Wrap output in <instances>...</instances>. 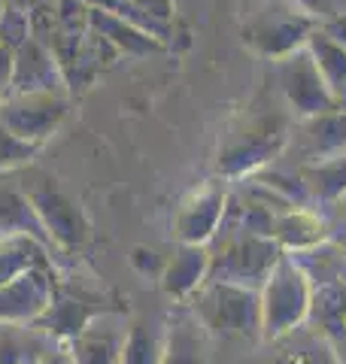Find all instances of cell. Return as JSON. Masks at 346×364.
I'll return each instance as SVG.
<instances>
[{"label":"cell","mask_w":346,"mask_h":364,"mask_svg":"<svg viewBox=\"0 0 346 364\" xmlns=\"http://www.w3.org/2000/svg\"><path fill=\"white\" fill-rule=\"evenodd\" d=\"M228 195L231 191L222 182H206L182 200V207L173 215V234L179 237L182 246H206L213 240L222 225Z\"/></svg>","instance_id":"obj_12"},{"label":"cell","mask_w":346,"mask_h":364,"mask_svg":"<svg viewBox=\"0 0 346 364\" xmlns=\"http://www.w3.org/2000/svg\"><path fill=\"white\" fill-rule=\"evenodd\" d=\"M58 289V267H33L0 289V322L33 325L49 310Z\"/></svg>","instance_id":"obj_11"},{"label":"cell","mask_w":346,"mask_h":364,"mask_svg":"<svg viewBox=\"0 0 346 364\" xmlns=\"http://www.w3.org/2000/svg\"><path fill=\"white\" fill-rule=\"evenodd\" d=\"M40 364H76V361H73V352L67 349V343H61V346H55Z\"/></svg>","instance_id":"obj_32"},{"label":"cell","mask_w":346,"mask_h":364,"mask_svg":"<svg viewBox=\"0 0 346 364\" xmlns=\"http://www.w3.org/2000/svg\"><path fill=\"white\" fill-rule=\"evenodd\" d=\"M55 346L61 343L37 325L0 322V364H40Z\"/></svg>","instance_id":"obj_18"},{"label":"cell","mask_w":346,"mask_h":364,"mask_svg":"<svg viewBox=\"0 0 346 364\" xmlns=\"http://www.w3.org/2000/svg\"><path fill=\"white\" fill-rule=\"evenodd\" d=\"M0 13H4V0H0Z\"/></svg>","instance_id":"obj_35"},{"label":"cell","mask_w":346,"mask_h":364,"mask_svg":"<svg viewBox=\"0 0 346 364\" xmlns=\"http://www.w3.org/2000/svg\"><path fill=\"white\" fill-rule=\"evenodd\" d=\"M137 6L143 9V13H149L152 18L158 21H167V25H173V0H134Z\"/></svg>","instance_id":"obj_30"},{"label":"cell","mask_w":346,"mask_h":364,"mask_svg":"<svg viewBox=\"0 0 346 364\" xmlns=\"http://www.w3.org/2000/svg\"><path fill=\"white\" fill-rule=\"evenodd\" d=\"M310 200L319 203H337L346 195V152L337 158H328L322 164H307L295 170Z\"/></svg>","instance_id":"obj_22"},{"label":"cell","mask_w":346,"mask_h":364,"mask_svg":"<svg viewBox=\"0 0 346 364\" xmlns=\"http://www.w3.org/2000/svg\"><path fill=\"white\" fill-rule=\"evenodd\" d=\"M49 264L58 267V258L43 243L31 240V237H6V240H0V289L6 282H13L16 277H21V273Z\"/></svg>","instance_id":"obj_21"},{"label":"cell","mask_w":346,"mask_h":364,"mask_svg":"<svg viewBox=\"0 0 346 364\" xmlns=\"http://www.w3.org/2000/svg\"><path fill=\"white\" fill-rule=\"evenodd\" d=\"M13 95H70L67 79L52 49L43 40L31 37L13 52ZM9 95V97H13Z\"/></svg>","instance_id":"obj_13"},{"label":"cell","mask_w":346,"mask_h":364,"mask_svg":"<svg viewBox=\"0 0 346 364\" xmlns=\"http://www.w3.org/2000/svg\"><path fill=\"white\" fill-rule=\"evenodd\" d=\"M322 31L328 33V37H334L337 40L343 49H346V13L340 16V18H334V21H328V25H322Z\"/></svg>","instance_id":"obj_31"},{"label":"cell","mask_w":346,"mask_h":364,"mask_svg":"<svg viewBox=\"0 0 346 364\" xmlns=\"http://www.w3.org/2000/svg\"><path fill=\"white\" fill-rule=\"evenodd\" d=\"M295 116L285 100L268 85L231 124L216 158V173L222 179H246L258 170H268L276 158H283L288 136L295 128Z\"/></svg>","instance_id":"obj_1"},{"label":"cell","mask_w":346,"mask_h":364,"mask_svg":"<svg viewBox=\"0 0 346 364\" xmlns=\"http://www.w3.org/2000/svg\"><path fill=\"white\" fill-rule=\"evenodd\" d=\"M161 364H204V325L192 310H179L170 316L164 328Z\"/></svg>","instance_id":"obj_19"},{"label":"cell","mask_w":346,"mask_h":364,"mask_svg":"<svg viewBox=\"0 0 346 364\" xmlns=\"http://www.w3.org/2000/svg\"><path fill=\"white\" fill-rule=\"evenodd\" d=\"M343 152H346V109H334L325 112V116L298 119L283 158L295 155V170H298L307 164H322Z\"/></svg>","instance_id":"obj_10"},{"label":"cell","mask_w":346,"mask_h":364,"mask_svg":"<svg viewBox=\"0 0 346 364\" xmlns=\"http://www.w3.org/2000/svg\"><path fill=\"white\" fill-rule=\"evenodd\" d=\"M6 237H31V240L43 243L49 252L61 261L64 255L55 249V243L49 240L43 222L33 213V203L28 198L25 186H21V176H0V240Z\"/></svg>","instance_id":"obj_14"},{"label":"cell","mask_w":346,"mask_h":364,"mask_svg":"<svg viewBox=\"0 0 346 364\" xmlns=\"http://www.w3.org/2000/svg\"><path fill=\"white\" fill-rule=\"evenodd\" d=\"M131 267L140 273V277H161L164 273V267H161V261H158V255L152 252V249H146V246H137L134 252H131Z\"/></svg>","instance_id":"obj_28"},{"label":"cell","mask_w":346,"mask_h":364,"mask_svg":"<svg viewBox=\"0 0 346 364\" xmlns=\"http://www.w3.org/2000/svg\"><path fill=\"white\" fill-rule=\"evenodd\" d=\"M13 95V49L0 46V104Z\"/></svg>","instance_id":"obj_29"},{"label":"cell","mask_w":346,"mask_h":364,"mask_svg":"<svg viewBox=\"0 0 346 364\" xmlns=\"http://www.w3.org/2000/svg\"><path fill=\"white\" fill-rule=\"evenodd\" d=\"M31 37H33L31 16L16 6H4V13H0V46L16 52L19 46H25Z\"/></svg>","instance_id":"obj_26"},{"label":"cell","mask_w":346,"mask_h":364,"mask_svg":"<svg viewBox=\"0 0 346 364\" xmlns=\"http://www.w3.org/2000/svg\"><path fill=\"white\" fill-rule=\"evenodd\" d=\"M307 49L313 55L319 76H322V82H325V88L331 91V97L337 100L340 109H346V49L334 37H328L322 28L310 33Z\"/></svg>","instance_id":"obj_20"},{"label":"cell","mask_w":346,"mask_h":364,"mask_svg":"<svg viewBox=\"0 0 346 364\" xmlns=\"http://www.w3.org/2000/svg\"><path fill=\"white\" fill-rule=\"evenodd\" d=\"M70 107L67 95H13L0 104V124L43 149L70 119Z\"/></svg>","instance_id":"obj_7"},{"label":"cell","mask_w":346,"mask_h":364,"mask_svg":"<svg viewBox=\"0 0 346 364\" xmlns=\"http://www.w3.org/2000/svg\"><path fill=\"white\" fill-rule=\"evenodd\" d=\"M88 28L95 33H100L115 52L128 55V58H146V55H155V52L164 49V46H161L155 37H149L146 31L134 28L128 21L115 18V16L103 13V9H95V6H88Z\"/></svg>","instance_id":"obj_17"},{"label":"cell","mask_w":346,"mask_h":364,"mask_svg":"<svg viewBox=\"0 0 346 364\" xmlns=\"http://www.w3.org/2000/svg\"><path fill=\"white\" fill-rule=\"evenodd\" d=\"M161 355H164V334L149 322H131L122 349V364H161Z\"/></svg>","instance_id":"obj_24"},{"label":"cell","mask_w":346,"mask_h":364,"mask_svg":"<svg viewBox=\"0 0 346 364\" xmlns=\"http://www.w3.org/2000/svg\"><path fill=\"white\" fill-rule=\"evenodd\" d=\"M210 273L206 282H228V286L252 289L271 277L283 252L271 237L246 231H216L210 243Z\"/></svg>","instance_id":"obj_2"},{"label":"cell","mask_w":346,"mask_h":364,"mask_svg":"<svg viewBox=\"0 0 346 364\" xmlns=\"http://www.w3.org/2000/svg\"><path fill=\"white\" fill-rule=\"evenodd\" d=\"M325 222L319 219L316 213H310L304 207L298 210H288V213H280L273 222V234L280 243L292 246V249H313L325 240Z\"/></svg>","instance_id":"obj_23"},{"label":"cell","mask_w":346,"mask_h":364,"mask_svg":"<svg viewBox=\"0 0 346 364\" xmlns=\"http://www.w3.org/2000/svg\"><path fill=\"white\" fill-rule=\"evenodd\" d=\"M298 13L307 16L313 25H328V21L340 18L346 13V0H288Z\"/></svg>","instance_id":"obj_27"},{"label":"cell","mask_w":346,"mask_h":364,"mask_svg":"<svg viewBox=\"0 0 346 364\" xmlns=\"http://www.w3.org/2000/svg\"><path fill=\"white\" fill-rule=\"evenodd\" d=\"M316 28L319 25H313L307 16L298 13L288 0H280V4H268L264 9H258V13L246 21L243 40L261 58L280 61L285 55H292L295 49H304L310 33Z\"/></svg>","instance_id":"obj_6"},{"label":"cell","mask_w":346,"mask_h":364,"mask_svg":"<svg viewBox=\"0 0 346 364\" xmlns=\"http://www.w3.org/2000/svg\"><path fill=\"white\" fill-rule=\"evenodd\" d=\"M192 313L204 328L216 334H249L261 325V301L252 289L228 286V282H204L192 294Z\"/></svg>","instance_id":"obj_5"},{"label":"cell","mask_w":346,"mask_h":364,"mask_svg":"<svg viewBox=\"0 0 346 364\" xmlns=\"http://www.w3.org/2000/svg\"><path fill=\"white\" fill-rule=\"evenodd\" d=\"M21 186H25L28 198L33 203V213L43 222L49 240L61 255H73L79 252L88 240H91V225L85 219L83 207L58 186L52 176H31L21 170Z\"/></svg>","instance_id":"obj_3"},{"label":"cell","mask_w":346,"mask_h":364,"mask_svg":"<svg viewBox=\"0 0 346 364\" xmlns=\"http://www.w3.org/2000/svg\"><path fill=\"white\" fill-rule=\"evenodd\" d=\"M271 85L285 100V107L292 109L295 119H313V116H325V112L340 109L337 100L331 97V91L325 88V82H322L319 67L307 46L295 49L280 61H271Z\"/></svg>","instance_id":"obj_4"},{"label":"cell","mask_w":346,"mask_h":364,"mask_svg":"<svg viewBox=\"0 0 346 364\" xmlns=\"http://www.w3.org/2000/svg\"><path fill=\"white\" fill-rule=\"evenodd\" d=\"M46 4H49V0H4V6H16V9H21V13H28V16H33Z\"/></svg>","instance_id":"obj_33"},{"label":"cell","mask_w":346,"mask_h":364,"mask_svg":"<svg viewBox=\"0 0 346 364\" xmlns=\"http://www.w3.org/2000/svg\"><path fill=\"white\" fill-rule=\"evenodd\" d=\"M112 310H122V306L112 304V301H103L98 294L73 291V289L61 286V279H58V289H55L49 310H46L33 325L49 334L52 340H58V343H70V340H76L83 334L98 316L112 313Z\"/></svg>","instance_id":"obj_9"},{"label":"cell","mask_w":346,"mask_h":364,"mask_svg":"<svg viewBox=\"0 0 346 364\" xmlns=\"http://www.w3.org/2000/svg\"><path fill=\"white\" fill-rule=\"evenodd\" d=\"M125 337H128L125 313L112 310L98 316L83 334L67 343V349L73 352L76 364H122Z\"/></svg>","instance_id":"obj_15"},{"label":"cell","mask_w":346,"mask_h":364,"mask_svg":"<svg viewBox=\"0 0 346 364\" xmlns=\"http://www.w3.org/2000/svg\"><path fill=\"white\" fill-rule=\"evenodd\" d=\"M206 273H210V249L206 246H179V252L164 264L161 289H164V294H170L173 301H189L206 282Z\"/></svg>","instance_id":"obj_16"},{"label":"cell","mask_w":346,"mask_h":364,"mask_svg":"<svg viewBox=\"0 0 346 364\" xmlns=\"http://www.w3.org/2000/svg\"><path fill=\"white\" fill-rule=\"evenodd\" d=\"M310 306V286L301 264H295L292 255H283L271 270L268 286H264V304H261V322L271 331H285Z\"/></svg>","instance_id":"obj_8"},{"label":"cell","mask_w":346,"mask_h":364,"mask_svg":"<svg viewBox=\"0 0 346 364\" xmlns=\"http://www.w3.org/2000/svg\"><path fill=\"white\" fill-rule=\"evenodd\" d=\"M334 210H337V215H340V219L346 222V195H343L337 203H334Z\"/></svg>","instance_id":"obj_34"},{"label":"cell","mask_w":346,"mask_h":364,"mask_svg":"<svg viewBox=\"0 0 346 364\" xmlns=\"http://www.w3.org/2000/svg\"><path fill=\"white\" fill-rule=\"evenodd\" d=\"M37 155H40V146L21 140V136H16L9 128L0 124V176H13L28 170Z\"/></svg>","instance_id":"obj_25"}]
</instances>
